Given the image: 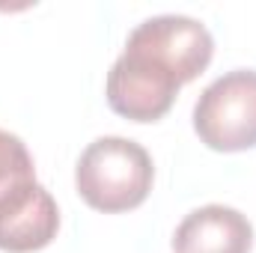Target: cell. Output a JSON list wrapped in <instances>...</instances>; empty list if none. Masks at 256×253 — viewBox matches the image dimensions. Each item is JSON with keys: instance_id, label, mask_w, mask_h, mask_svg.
I'll use <instances>...</instances> for the list:
<instances>
[{"instance_id": "6da1fadb", "label": "cell", "mask_w": 256, "mask_h": 253, "mask_svg": "<svg viewBox=\"0 0 256 253\" xmlns=\"http://www.w3.org/2000/svg\"><path fill=\"white\" fill-rule=\"evenodd\" d=\"M214 57V39L191 15H155L128 33L126 51L108 72V104L131 122H158L179 90Z\"/></svg>"}, {"instance_id": "7a4b0ae2", "label": "cell", "mask_w": 256, "mask_h": 253, "mask_svg": "<svg viewBox=\"0 0 256 253\" xmlns=\"http://www.w3.org/2000/svg\"><path fill=\"white\" fill-rule=\"evenodd\" d=\"M155 179L149 152L128 137L92 140L74 167V188L80 200L104 214L131 212L146 202Z\"/></svg>"}, {"instance_id": "3957f363", "label": "cell", "mask_w": 256, "mask_h": 253, "mask_svg": "<svg viewBox=\"0 0 256 253\" xmlns=\"http://www.w3.org/2000/svg\"><path fill=\"white\" fill-rule=\"evenodd\" d=\"M194 131L214 152L256 146V68H232L212 80L194 104Z\"/></svg>"}, {"instance_id": "277c9868", "label": "cell", "mask_w": 256, "mask_h": 253, "mask_svg": "<svg viewBox=\"0 0 256 253\" xmlns=\"http://www.w3.org/2000/svg\"><path fill=\"white\" fill-rule=\"evenodd\" d=\"M60 230V208L51 190L36 179L0 194V250L33 253L48 248Z\"/></svg>"}, {"instance_id": "5b68a950", "label": "cell", "mask_w": 256, "mask_h": 253, "mask_svg": "<svg viewBox=\"0 0 256 253\" xmlns=\"http://www.w3.org/2000/svg\"><path fill=\"white\" fill-rule=\"evenodd\" d=\"M254 226L250 220L230 206H202L176 226V253H250Z\"/></svg>"}, {"instance_id": "8992f818", "label": "cell", "mask_w": 256, "mask_h": 253, "mask_svg": "<svg viewBox=\"0 0 256 253\" xmlns=\"http://www.w3.org/2000/svg\"><path fill=\"white\" fill-rule=\"evenodd\" d=\"M27 179H36V167L24 140L0 128V194H6L12 185Z\"/></svg>"}]
</instances>
